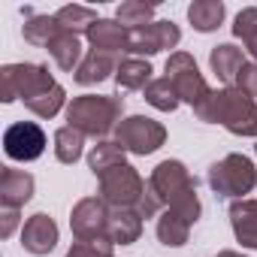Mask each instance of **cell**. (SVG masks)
<instances>
[{"mask_svg":"<svg viewBox=\"0 0 257 257\" xmlns=\"http://www.w3.org/2000/svg\"><path fill=\"white\" fill-rule=\"evenodd\" d=\"M194 112L200 121L224 124L233 137H257V100L236 85L212 91Z\"/></svg>","mask_w":257,"mask_h":257,"instance_id":"1","label":"cell"},{"mask_svg":"<svg viewBox=\"0 0 257 257\" xmlns=\"http://www.w3.org/2000/svg\"><path fill=\"white\" fill-rule=\"evenodd\" d=\"M124 121V100L109 94H82L67 106V124L85 137H106Z\"/></svg>","mask_w":257,"mask_h":257,"instance_id":"2","label":"cell"},{"mask_svg":"<svg viewBox=\"0 0 257 257\" xmlns=\"http://www.w3.org/2000/svg\"><path fill=\"white\" fill-rule=\"evenodd\" d=\"M55 85L58 82L52 79L49 67L43 64H7L0 70V100L4 103H13V100L28 103Z\"/></svg>","mask_w":257,"mask_h":257,"instance_id":"3","label":"cell"},{"mask_svg":"<svg viewBox=\"0 0 257 257\" xmlns=\"http://www.w3.org/2000/svg\"><path fill=\"white\" fill-rule=\"evenodd\" d=\"M254 185H257V170H254L251 158H245V155H227L209 167V188L218 197L242 200L245 194L254 191Z\"/></svg>","mask_w":257,"mask_h":257,"instance_id":"4","label":"cell"},{"mask_svg":"<svg viewBox=\"0 0 257 257\" xmlns=\"http://www.w3.org/2000/svg\"><path fill=\"white\" fill-rule=\"evenodd\" d=\"M115 143L131 152V155H155L164 143H167V127L155 118H146V115H131L124 118L118 127H115Z\"/></svg>","mask_w":257,"mask_h":257,"instance_id":"5","label":"cell"},{"mask_svg":"<svg viewBox=\"0 0 257 257\" xmlns=\"http://www.w3.org/2000/svg\"><path fill=\"white\" fill-rule=\"evenodd\" d=\"M164 73H167L170 85L176 88L179 100H182V103H191L194 109L212 94V88L206 85V79H203V73H200V67H197V61H194V55H188V52H173V55L167 58Z\"/></svg>","mask_w":257,"mask_h":257,"instance_id":"6","label":"cell"},{"mask_svg":"<svg viewBox=\"0 0 257 257\" xmlns=\"http://www.w3.org/2000/svg\"><path fill=\"white\" fill-rule=\"evenodd\" d=\"M143 191H146V179L131 164L115 167L106 176H100V200L109 209H137Z\"/></svg>","mask_w":257,"mask_h":257,"instance_id":"7","label":"cell"},{"mask_svg":"<svg viewBox=\"0 0 257 257\" xmlns=\"http://www.w3.org/2000/svg\"><path fill=\"white\" fill-rule=\"evenodd\" d=\"M149 185H152L155 194L161 197L164 209L173 206L176 200H182L185 194L197 191V182L191 179V173H188V167H185L182 161H161V164L152 170Z\"/></svg>","mask_w":257,"mask_h":257,"instance_id":"8","label":"cell"},{"mask_svg":"<svg viewBox=\"0 0 257 257\" xmlns=\"http://www.w3.org/2000/svg\"><path fill=\"white\" fill-rule=\"evenodd\" d=\"M4 152L10 161H37L46 152V134L37 121H16L4 134Z\"/></svg>","mask_w":257,"mask_h":257,"instance_id":"9","label":"cell"},{"mask_svg":"<svg viewBox=\"0 0 257 257\" xmlns=\"http://www.w3.org/2000/svg\"><path fill=\"white\" fill-rule=\"evenodd\" d=\"M182 40V31L173 22H152L146 28H134L127 37V52L131 55H158L164 49H176Z\"/></svg>","mask_w":257,"mask_h":257,"instance_id":"10","label":"cell"},{"mask_svg":"<svg viewBox=\"0 0 257 257\" xmlns=\"http://www.w3.org/2000/svg\"><path fill=\"white\" fill-rule=\"evenodd\" d=\"M109 206L100 200V197H85L73 206L70 212V230L76 239L88 242V239H97V236H106V224H109Z\"/></svg>","mask_w":257,"mask_h":257,"instance_id":"11","label":"cell"},{"mask_svg":"<svg viewBox=\"0 0 257 257\" xmlns=\"http://www.w3.org/2000/svg\"><path fill=\"white\" fill-rule=\"evenodd\" d=\"M55 245H58V224L46 212L31 215L25 221V227H22V248L37 254V257H43V254L55 251Z\"/></svg>","mask_w":257,"mask_h":257,"instance_id":"12","label":"cell"},{"mask_svg":"<svg viewBox=\"0 0 257 257\" xmlns=\"http://www.w3.org/2000/svg\"><path fill=\"white\" fill-rule=\"evenodd\" d=\"M34 197V176L16 167H4L0 173V203L4 209H22Z\"/></svg>","mask_w":257,"mask_h":257,"instance_id":"13","label":"cell"},{"mask_svg":"<svg viewBox=\"0 0 257 257\" xmlns=\"http://www.w3.org/2000/svg\"><path fill=\"white\" fill-rule=\"evenodd\" d=\"M85 37H88L94 52L115 55V52H127V37H131V31H127L121 22H115V19H100Z\"/></svg>","mask_w":257,"mask_h":257,"instance_id":"14","label":"cell"},{"mask_svg":"<svg viewBox=\"0 0 257 257\" xmlns=\"http://www.w3.org/2000/svg\"><path fill=\"white\" fill-rule=\"evenodd\" d=\"M230 227L242 248H257V200H236L230 206Z\"/></svg>","mask_w":257,"mask_h":257,"instance_id":"15","label":"cell"},{"mask_svg":"<svg viewBox=\"0 0 257 257\" xmlns=\"http://www.w3.org/2000/svg\"><path fill=\"white\" fill-rule=\"evenodd\" d=\"M106 236L115 245H134L143 236V215L137 209H112L109 224H106Z\"/></svg>","mask_w":257,"mask_h":257,"instance_id":"16","label":"cell"},{"mask_svg":"<svg viewBox=\"0 0 257 257\" xmlns=\"http://www.w3.org/2000/svg\"><path fill=\"white\" fill-rule=\"evenodd\" d=\"M209 64H212V73H215L221 82H227V88H230V85L236 82L239 70H242L248 61H245L242 49H236L233 43H221V46H215V49H212Z\"/></svg>","mask_w":257,"mask_h":257,"instance_id":"17","label":"cell"},{"mask_svg":"<svg viewBox=\"0 0 257 257\" xmlns=\"http://www.w3.org/2000/svg\"><path fill=\"white\" fill-rule=\"evenodd\" d=\"M152 64L143 61V58H124L118 61V70H115V85L118 91H146L152 85Z\"/></svg>","mask_w":257,"mask_h":257,"instance_id":"18","label":"cell"},{"mask_svg":"<svg viewBox=\"0 0 257 257\" xmlns=\"http://www.w3.org/2000/svg\"><path fill=\"white\" fill-rule=\"evenodd\" d=\"M49 55L55 58V64L64 70V73H76L79 64L85 61V52H82V40L76 34H67L61 31L52 43H49Z\"/></svg>","mask_w":257,"mask_h":257,"instance_id":"19","label":"cell"},{"mask_svg":"<svg viewBox=\"0 0 257 257\" xmlns=\"http://www.w3.org/2000/svg\"><path fill=\"white\" fill-rule=\"evenodd\" d=\"M118 64H115V55H106V52H88L85 61L79 64V70L73 73V79L79 85H97L103 79H109V73H115Z\"/></svg>","mask_w":257,"mask_h":257,"instance_id":"20","label":"cell"},{"mask_svg":"<svg viewBox=\"0 0 257 257\" xmlns=\"http://www.w3.org/2000/svg\"><path fill=\"white\" fill-rule=\"evenodd\" d=\"M224 13H227V7L221 4V0H194V4L188 7V22L194 25V31L209 34V31L221 28Z\"/></svg>","mask_w":257,"mask_h":257,"instance_id":"21","label":"cell"},{"mask_svg":"<svg viewBox=\"0 0 257 257\" xmlns=\"http://www.w3.org/2000/svg\"><path fill=\"white\" fill-rule=\"evenodd\" d=\"M191 221H185L179 212L173 209H164L161 218H158V239L167 245V248H182L188 242V233H191Z\"/></svg>","mask_w":257,"mask_h":257,"instance_id":"22","label":"cell"},{"mask_svg":"<svg viewBox=\"0 0 257 257\" xmlns=\"http://www.w3.org/2000/svg\"><path fill=\"white\" fill-rule=\"evenodd\" d=\"M124 155H127V152H124L115 140H112V143H109V140H103L100 146H94V149H91V155H88V167H91V173L100 179V176H106L109 170L124 167V164H127V161H124Z\"/></svg>","mask_w":257,"mask_h":257,"instance_id":"23","label":"cell"},{"mask_svg":"<svg viewBox=\"0 0 257 257\" xmlns=\"http://www.w3.org/2000/svg\"><path fill=\"white\" fill-rule=\"evenodd\" d=\"M55 19H58V25L67 31V34H76V37H82V34H88L100 19H97V13L94 10H88V7H79V4H70V7H61L58 13H55Z\"/></svg>","mask_w":257,"mask_h":257,"instance_id":"24","label":"cell"},{"mask_svg":"<svg viewBox=\"0 0 257 257\" xmlns=\"http://www.w3.org/2000/svg\"><path fill=\"white\" fill-rule=\"evenodd\" d=\"M61 31H64V28L58 25L55 16H31V19H25V28H22L25 40H28L31 46H43V49H49V43H52Z\"/></svg>","mask_w":257,"mask_h":257,"instance_id":"25","label":"cell"},{"mask_svg":"<svg viewBox=\"0 0 257 257\" xmlns=\"http://www.w3.org/2000/svg\"><path fill=\"white\" fill-rule=\"evenodd\" d=\"M82 146H85V134H79L76 127L64 124L55 131V158L61 164H76L82 158Z\"/></svg>","mask_w":257,"mask_h":257,"instance_id":"26","label":"cell"},{"mask_svg":"<svg viewBox=\"0 0 257 257\" xmlns=\"http://www.w3.org/2000/svg\"><path fill=\"white\" fill-rule=\"evenodd\" d=\"M115 22H121L127 31L134 28H146L155 22V4H146V0H127L115 10Z\"/></svg>","mask_w":257,"mask_h":257,"instance_id":"27","label":"cell"},{"mask_svg":"<svg viewBox=\"0 0 257 257\" xmlns=\"http://www.w3.org/2000/svg\"><path fill=\"white\" fill-rule=\"evenodd\" d=\"M146 94V100L155 106V109H161V112H176L179 109V94H176V88L170 85V79L164 76V79H152V85L143 91Z\"/></svg>","mask_w":257,"mask_h":257,"instance_id":"28","label":"cell"},{"mask_svg":"<svg viewBox=\"0 0 257 257\" xmlns=\"http://www.w3.org/2000/svg\"><path fill=\"white\" fill-rule=\"evenodd\" d=\"M64 103H67V91L61 88V85H55V88H49V91H43L40 97H34V100H28L25 106L37 115V118H55L61 109H64Z\"/></svg>","mask_w":257,"mask_h":257,"instance_id":"29","label":"cell"},{"mask_svg":"<svg viewBox=\"0 0 257 257\" xmlns=\"http://www.w3.org/2000/svg\"><path fill=\"white\" fill-rule=\"evenodd\" d=\"M233 37H239L245 43V49L251 52L254 64H257V7H248L236 16L233 22Z\"/></svg>","mask_w":257,"mask_h":257,"instance_id":"30","label":"cell"},{"mask_svg":"<svg viewBox=\"0 0 257 257\" xmlns=\"http://www.w3.org/2000/svg\"><path fill=\"white\" fill-rule=\"evenodd\" d=\"M112 248H115V242L109 236H97V239H88V242L76 239L73 248L67 251V257H115Z\"/></svg>","mask_w":257,"mask_h":257,"instance_id":"31","label":"cell"},{"mask_svg":"<svg viewBox=\"0 0 257 257\" xmlns=\"http://www.w3.org/2000/svg\"><path fill=\"white\" fill-rule=\"evenodd\" d=\"M236 88L257 100V64H254V61L245 64V67L239 70V76H236Z\"/></svg>","mask_w":257,"mask_h":257,"instance_id":"32","label":"cell"},{"mask_svg":"<svg viewBox=\"0 0 257 257\" xmlns=\"http://www.w3.org/2000/svg\"><path fill=\"white\" fill-rule=\"evenodd\" d=\"M0 239H10L13 233H16V227H19V209H4L0 212Z\"/></svg>","mask_w":257,"mask_h":257,"instance_id":"33","label":"cell"},{"mask_svg":"<svg viewBox=\"0 0 257 257\" xmlns=\"http://www.w3.org/2000/svg\"><path fill=\"white\" fill-rule=\"evenodd\" d=\"M218 257H245V254H239V251H221Z\"/></svg>","mask_w":257,"mask_h":257,"instance_id":"34","label":"cell"}]
</instances>
